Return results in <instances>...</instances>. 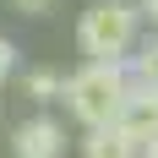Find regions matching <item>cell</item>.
Returning <instances> with one entry per match:
<instances>
[{
	"mask_svg": "<svg viewBox=\"0 0 158 158\" xmlns=\"http://www.w3.org/2000/svg\"><path fill=\"white\" fill-rule=\"evenodd\" d=\"M11 11H22V16H49L55 0H11Z\"/></svg>",
	"mask_w": 158,
	"mask_h": 158,
	"instance_id": "cell-9",
	"label": "cell"
},
{
	"mask_svg": "<svg viewBox=\"0 0 158 158\" xmlns=\"http://www.w3.org/2000/svg\"><path fill=\"white\" fill-rule=\"evenodd\" d=\"M11 77H16V44L0 33V82H11Z\"/></svg>",
	"mask_w": 158,
	"mask_h": 158,
	"instance_id": "cell-8",
	"label": "cell"
},
{
	"mask_svg": "<svg viewBox=\"0 0 158 158\" xmlns=\"http://www.w3.org/2000/svg\"><path fill=\"white\" fill-rule=\"evenodd\" d=\"M82 158H142V147L131 142L120 126H93L82 136Z\"/></svg>",
	"mask_w": 158,
	"mask_h": 158,
	"instance_id": "cell-5",
	"label": "cell"
},
{
	"mask_svg": "<svg viewBox=\"0 0 158 158\" xmlns=\"http://www.w3.org/2000/svg\"><path fill=\"white\" fill-rule=\"evenodd\" d=\"M22 93H27L33 104H60L65 77L55 71V65H33V71H22Z\"/></svg>",
	"mask_w": 158,
	"mask_h": 158,
	"instance_id": "cell-7",
	"label": "cell"
},
{
	"mask_svg": "<svg viewBox=\"0 0 158 158\" xmlns=\"http://www.w3.org/2000/svg\"><path fill=\"white\" fill-rule=\"evenodd\" d=\"M126 93H131L126 60H87L82 71L65 77L60 104L71 109V120H77L82 131H93V126H114V114H120Z\"/></svg>",
	"mask_w": 158,
	"mask_h": 158,
	"instance_id": "cell-1",
	"label": "cell"
},
{
	"mask_svg": "<svg viewBox=\"0 0 158 158\" xmlns=\"http://www.w3.org/2000/svg\"><path fill=\"white\" fill-rule=\"evenodd\" d=\"M11 158H65V126L55 114H33L11 131Z\"/></svg>",
	"mask_w": 158,
	"mask_h": 158,
	"instance_id": "cell-3",
	"label": "cell"
},
{
	"mask_svg": "<svg viewBox=\"0 0 158 158\" xmlns=\"http://www.w3.org/2000/svg\"><path fill=\"white\" fill-rule=\"evenodd\" d=\"M136 11H142V22L158 33V0H136Z\"/></svg>",
	"mask_w": 158,
	"mask_h": 158,
	"instance_id": "cell-10",
	"label": "cell"
},
{
	"mask_svg": "<svg viewBox=\"0 0 158 158\" xmlns=\"http://www.w3.org/2000/svg\"><path fill=\"white\" fill-rule=\"evenodd\" d=\"M142 158H158V136H153V142H142Z\"/></svg>",
	"mask_w": 158,
	"mask_h": 158,
	"instance_id": "cell-11",
	"label": "cell"
},
{
	"mask_svg": "<svg viewBox=\"0 0 158 158\" xmlns=\"http://www.w3.org/2000/svg\"><path fill=\"white\" fill-rule=\"evenodd\" d=\"M142 38V11L136 0H93L77 22V49L87 60H126Z\"/></svg>",
	"mask_w": 158,
	"mask_h": 158,
	"instance_id": "cell-2",
	"label": "cell"
},
{
	"mask_svg": "<svg viewBox=\"0 0 158 158\" xmlns=\"http://www.w3.org/2000/svg\"><path fill=\"white\" fill-rule=\"evenodd\" d=\"M114 126L126 131L136 147L153 142V136H158V93H153V87H131L126 104H120V114H114Z\"/></svg>",
	"mask_w": 158,
	"mask_h": 158,
	"instance_id": "cell-4",
	"label": "cell"
},
{
	"mask_svg": "<svg viewBox=\"0 0 158 158\" xmlns=\"http://www.w3.org/2000/svg\"><path fill=\"white\" fill-rule=\"evenodd\" d=\"M126 77H131V87H153L158 93V33L126 55Z\"/></svg>",
	"mask_w": 158,
	"mask_h": 158,
	"instance_id": "cell-6",
	"label": "cell"
}]
</instances>
